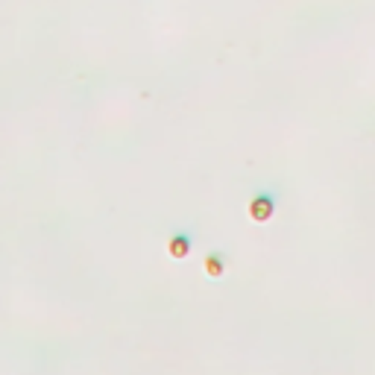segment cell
<instances>
[{
  "instance_id": "1",
  "label": "cell",
  "mask_w": 375,
  "mask_h": 375,
  "mask_svg": "<svg viewBox=\"0 0 375 375\" xmlns=\"http://www.w3.org/2000/svg\"><path fill=\"white\" fill-rule=\"evenodd\" d=\"M276 214V197L267 191H261L253 197V202H249V220H255V223H270Z\"/></svg>"
},
{
  "instance_id": "2",
  "label": "cell",
  "mask_w": 375,
  "mask_h": 375,
  "mask_svg": "<svg viewBox=\"0 0 375 375\" xmlns=\"http://www.w3.org/2000/svg\"><path fill=\"white\" fill-rule=\"evenodd\" d=\"M191 232H173L170 238H168V255L173 258V261H185L188 255H191Z\"/></svg>"
},
{
  "instance_id": "3",
  "label": "cell",
  "mask_w": 375,
  "mask_h": 375,
  "mask_svg": "<svg viewBox=\"0 0 375 375\" xmlns=\"http://www.w3.org/2000/svg\"><path fill=\"white\" fill-rule=\"evenodd\" d=\"M202 270H205V276H212V279H223V273H226V253H208L205 261H202Z\"/></svg>"
}]
</instances>
